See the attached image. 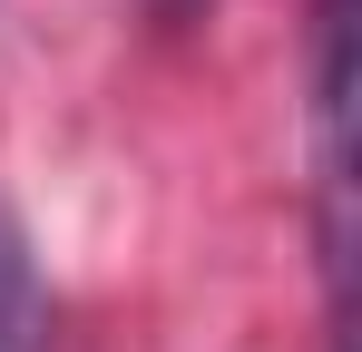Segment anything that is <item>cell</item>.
I'll list each match as a JSON object with an SVG mask.
<instances>
[{"instance_id":"6da1fadb","label":"cell","mask_w":362,"mask_h":352,"mask_svg":"<svg viewBox=\"0 0 362 352\" xmlns=\"http://www.w3.org/2000/svg\"><path fill=\"white\" fill-rule=\"evenodd\" d=\"M0 352H49V293L10 216H0Z\"/></svg>"}]
</instances>
